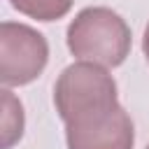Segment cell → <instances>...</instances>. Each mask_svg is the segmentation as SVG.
Segmentation results:
<instances>
[{
    "mask_svg": "<svg viewBox=\"0 0 149 149\" xmlns=\"http://www.w3.org/2000/svg\"><path fill=\"white\" fill-rule=\"evenodd\" d=\"M23 126H26V116H23V105L19 102V98L9 91L2 88V149H12L21 135H23Z\"/></svg>",
    "mask_w": 149,
    "mask_h": 149,
    "instance_id": "5",
    "label": "cell"
},
{
    "mask_svg": "<svg viewBox=\"0 0 149 149\" xmlns=\"http://www.w3.org/2000/svg\"><path fill=\"white\" fill-rule=\"evenodd\" d=\"M9 5L19 14L44 21V23L58 21L72 9V0H9Z\"/></svg>",
    "mask_w": 149,
    "mask_h": 149,
    "instance_id": "6",
    "label": "cell"
},
{
    "mask_svg": "<svg viewBox=\"0 0 149 149\" xmlns=\"http://www.w3.org/2000/svg\"><path fill=\"white\" fill-rule=\"evenodd\" d=\"M68 149H133L135 128L121 102L86 109L65 121Z\"/></svg>",
    "mask_w": 149,
    "mask_h": 149,
    "instance_id": "4",
    "label": "cell"
},
{
    "mask_svg": "<svg viewBox=\"0 0 149 149\" xmlns=\"http://www.w3.org/2000/svg\"><path fill=\"white\" fill-rule=\"evenodd\" d=\"M109 102H119V95H116V81L107 72V68L79 61L68 65L56 79L54 105L63 123L86 109Z\"/></svg>",
    "mask_w": 149,
    "mask_h": 149,
    "instance_id": "2",
    "label": "cell"
},
{
    "mask_svg": "<svg viewBox=\"0 0 149 149\" xmlns=\"http://www.w3.org/2000/svg\"><path fill=\"white\" fill-rule=\"evenodd\" d=\"M147 149H149V144H147Z\"/></svg>",
    "mask_w": 149,
    "mask_h": 149,
    "instance_id": "8",
    "label": "cell"
},
{
    "mask_svg": "<svg viewBox=\"0 0 149 149\" xmlns=\"http://www.w3.org/2000/svg\"><path fill=\"white\" fill-rule=\"evenodd\" d=\"M142 51H144V58H147V63H149V23H147L144 35H142Z\"/></svg>",
    "mask_w": 149,
    "mask_h": 149,
    "instance_id": "7",
    "label": "cell"
},
{
    "mask_svg": "<svg viewBox=\"0 0 149 149\" xmlns=\"http://www.w3.org/2000/svg\"><path fill=\"white\" fill-rule=\"evenodd\" d=\"M49 61L47 37L16 21H2L0 26V81L5 88L26 86L35 81Z\"/></svg>",
    "mask_w": 149,
    "mask_h": 149,
    "instance_id": "3",
    "label": "cell"
},
{
    "mask_svg": "<svg viewBox=\"0 0 149 149\" xmlns=\"http://www.w3.org/2000/svg\"><path fill=\"white\" fill-rule=\"evenodd\" d=\"M65 42L74 58L116 68L130 54V28L109 7H86L70 21Z\"/></svg>",
    "mask_w": 149,
    "mask_h": 149,
    "instance_id": "1",
    "label": "cell"
}]
</instances>
